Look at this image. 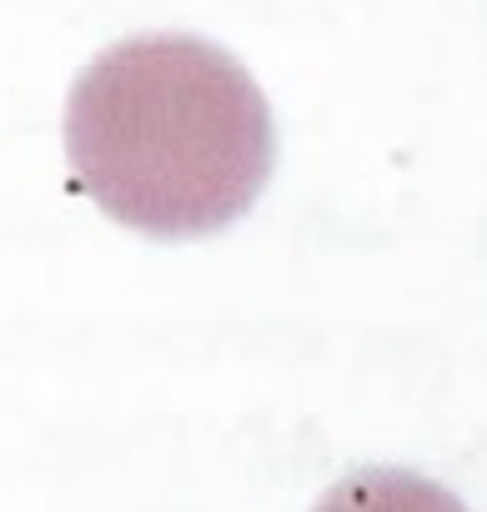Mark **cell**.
<instances>
[{
    "label": "cell",
    "instance_id": "obj_1",
    "mask_svg": "<svg viewBox=\"0 0 487 512\" xmlns=\"http://www.w3.org/2000/svg\"><path fill=\"white\" fill-rule=\"evenodd\" d=\"M66 156L121 226L191 241L247 216L277 156L247 66L201 36H131L101 51L66 101Z\"/></svg>",
    "mask_w": 487,
    "mask_h": 512
},
{
    "label": "cell",
    "instance_id": "obj_2",
    "mask_svg": "<svg viewBox=\"0 0 487 512\" xmlns=\"http://www.w3.org/2000/svg\"><path fill=\"white\" fill-rule=\"evenodd\" d=\"M317 512H467L462 497H452L442 482L407 472V467H362L342 477Z\"/></svg>",
    "mask_w": 487,
    "mask_h": 512
}]
</instances>
